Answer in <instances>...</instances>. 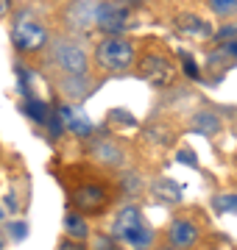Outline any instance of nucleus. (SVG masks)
Instances as JSON below:
<instances>
[{
    "label": "nucleus",
    "instance_id": "obj_17",
    "mask_svg": "<svg viewBox=\"0 0 237 250\" xmlns=\"http://www.w3.org/2000/svg\"><path fill=\"white\" fill-rule=\"evenodd\" d=\"M179 28H182V31H187V34H201V36L210 34V28L204 25V22H201L198 17H192V14H187V17H184L182 22H179Z\"/></svg>",
    "mask_w": 237,
    "mask_h": 250
},
{
    "label": "nucleus",
    "instance_id": "obj_22",
    "mask_svg": "<svg viewBox=\"0 0 237 250\" xmlns=\"http://www.w3.org/2000/svg\"><path fill=\"white\" fill-rule=\"evenodd\" d=\"M0 220H3V208H0Z\"/></svg>",
    "mask_w": 237,
    "mask_h": 250
},
{
    "label": "nucleus",
    "instance_id": "obj_14",
    "mask_svg": "<svg viewBox=\"0 0 237 250\" xmlns=\"http://www.w3.org/2000/svg\"><path fill=\"white\" fill-rule=\"evenodd\" d=\"M212 208L220 211V214H237V195H232V192L215 195L212 197Z\"/></svg>",
    "mask_w": 237,
    "mask_h": 250
},
{
    "label": "nucleus",
    "instance_id": "obj_16",
    "mask_svg": "<svg viewBox=\"0 0 237 250\" xmlns=\"http://www.w3.org/2000/svg\"><path fill=\"white\" fill-rule=\"evenodd\" d=\"M25 111L34 117L39 125L47 123V106H45V100H28V103H25Z\"/></svg>",
    "mask_w": 237,
    "mask_h": 250
},
{
    "label": "nucleus",
    "instance_id": "obj_2",
    "mask_svg": "<svg viewBox=\"0 0 237 250\" xmlns=\"http://www.w3.org/2000/svg\"><path fill=\"white\" fill-rule=\"evenodd\" d=\"M112 236L131 250H151L156 242V231L148 225L142 208L123 206L112 220Z\"/></svg>",
    "mask_w": 237,
    "mask_h": 250
},
{
    "label": "nucleus",
    "instance_id": "obj_24",
    "mask_svg": "<svg viewBox=\"0 0 237 250\" xmlns=\"http://www.w3.org/2000/svg\"><path fill=\"white\" fill-rule=\"evenodd\" d=\"M210 250H215V248H210Z\"/></svg>",
    "mask_w": 237,
    "mask_h": 250
},
{
    "label": "nucleus",
    "instance_id": "obj_6",
    "mask_svg": "<svg viewBox=\"0 0 237 250\" xmlns=\"http://www.w3.org/2000/svg\"><path fill=\"white\" fill-rule=\"evenodd\" d=\"M165 239H167V245H173L179 250H192L204 239V231L192 217H173L167 231H165Z\"/></svg>",
    "mask_w": 237,
    "mask_h": 250
},
{
    "label": "nucleus",
    "instance_id": "obj_18",
    "mask_svg": "<svg viewBox=\"0 0 237 250\" xmlns=\"http://www.w3.org/2000/svg\"><path fill=\"white\" fill-rule=\"evenodd\" d=\"M92 250H123L120 248V242L109 233H98L95 239H92Z\"/></svg>",
    "mask_w": 237,
    "mask_h": 250
},
{
    "label": "nucleus",
    "instance_id": "obj_7",
    "mask_svg": "<svg viewBox=\"0 0 237 250\" xmlns=\"http://www.w3.org/2000/svg\"><path fill=\"white\" fill-rule=\"evenodd\" d=\"M11 39H14V47H17V50H25V53L42 50V47L50 42L45 25H39L34 20H20L17 25H14V31H11Z\"/></svg>",
    "mask_w": 237,
    "mask_h": 250
},
{
    "label": "nucleus",
    "instance_id": "obj_20",
    "mask_svg": "<svg viewBox=\"0 0 237 250\" xmlns=\"http://www.w3.org/2000/svg\"><path fill=\"white\" fill-rule=\"evenodd\" d=\"M11 11V0H0V17H6Z\"/></svg>",
    "mask_w": 237,
    "mask_h": 250
},
{
    "label": "nucleus",
    "instance_id": "obj_5",
    "mask_svg": "<svg viewBox=\"0 0 237 250\" xmlns=\"http://www.w3.org/2000/svg\"><path fill=\"white\" fill-rule=\"evenodd\" d=\"M131 22V9L120 0H100L95 3V25L103 34H123Z\"/></svg>",
    "mask_w": 237,
    "mask_h": 250
},
{
    "label": "nucleus",
    "instance_id": "obj_1",
    "mask_svg": "<svg viewBox=\"0 0 237 250\" xmlns=\"http://www.w3.org/2000/svg\"><path fill=\"white\" fill-rule=\"evenodd\" d=\"M62 181L67 189L70 208L87 220L103 217L109 208H115L120 197V184L95 164H70L64 167Z\"/></svg>",
    "mask_w": 237,
    "mask_h": 250
},
{
    "label": "nucleus",
    "instance_id": "obj_10",
    "mask_svg": "<svg viewBox=\"0 0 237 250\" xmlns=\"http://www.w3.org/2000/svg\"><path fill=\"white\" fill-rule=\"evenodd\" d=\"M62 225H64V236H67V239H75V242H90L92 239L90 220H87V217H81L78 211H73V208L64 214Z\"/></svg>",
    "mask_w": 237,
    "mask_h": 250
},
{
    "label": "nucleus",
    "instance_id": "obj_11",
    "mask_svg": "<svg viewBox=\"0 0 237 250\" xmlns=\"http://www.w3.org/2000/svg\"><path fill=\"white\" fill-rule=\"evenodd\" d=\"M140 72L145 78L156 81V83H167V78H170V62L162 59V56H145L142 64H140Z\"/></svg>",
    "mask_w": 237,
    "mask_h": 250
},
{
    "label": "nucleus",
    "instance_id": "obj_21",
    "mask_svg": "<svg viewBox=\"0 0 237 250\" xmlns=\"http://www.w3.org/2000/svg\"><path fill=\"white\" fill-rule=\"evenodd\" d=\"M156 250H179V248H173V245H167V242H165V245H159Z\"/></svg>",
    "mask_w": 237,
    "mask_h": 250
},
{
    "label": "nucleus",
    "instance_id": "obj_8",
    "mask_svg": "<svg viewBox=\"0 0 237 250\" xmlns=\"http://www.w3.org/2000/svg\"><path fill=\"white\" fill-rule=\"evenodd\" d=\"M64 22L73 31H87L95 25V3L92 0H70L64 6Z\"/></svg>",
    "mask_w": 237,
    "mask_h": 250
},
{
    "label": "nucleus",
    "instance_id": "obj_19",
    "mask_svg": "<svg viewBox=\"0 0 237 250\" xmlns=\"http://www.w3.org/2000/svg\"><path fill=\"white\" fill-rule=\"evenodd\" d=\"M59 250H84V242H75V239H67V236H64V242L59 245Z\"/></svg>",
    "mask_w": 237,
    "mask_h": 250
},
{
    "label": "nucleus",
    "instance_id": "obj_23",
    "mask_svg": "<svg viewBox=\"0 0 237 250\" xmlns=\"http://www.w3.org/2000/svg\"><path fill=\"white\" fill-rule=\"evenodd\" d=\"M131 3H137V0H131Z\"/></svg>",
    "mask_w": 237,
    "mask_h": 250
},
{
    "label": "nucleus",
    "instance_id": "obj_3",
    "mask_svg": "<svg viewBox=\"0 0 237 250\" xmlns=\"http://www.w3.org/2000/svg\"><path fill=\"white\" fill-rule=\"evenodd\" d=\"M90 59L98 64L103 72H126V70L134 67V62H137V47H134V42L126 39V36L112 34V36H103L98 45H95Z\"/></svg>",
    "mask_w": 237,
    "mask_h": 250
},
{
    "label": "nucleus",
    "instance_id": "obj_12",
    "mask_svg": "<svg viewBox=\"0 0 237 250\" xmlns=\"http://www.w3.org/2000/svg\"><path fill=\"white\" fill-rule=\"evenodd\" d=\"M192 131H201V134H215V131H220V117L212 114V111H201V114L192 117Z\"/></svg>",
    "mask_w": 237,
    "mask_h": 250
},
{
    "label": "nucleus",
    "instance_id": "obj_15",
    "mask_svg": "<svg viewBox=\"0 0 237 250\" xmlns=\"http://www.w3.org/2000/svg\"><path fill=\"white\" fill-rule=\"evenodd\" d=\"M62 117L67 120V125L73 128L75 134H81V136H84V134H90V131H92V123H90V120H81V117H75L70 108H62Z\"/></svg>",
    "mask_w": 237,
    "mask_h": 250
},
{
    "label": "nucleus",
    "instance_id": "obj_13",
    "mask_svg": "<svg viewBox=\"0 0 237 250\" xmlns=\"http://www.w3.org/2000/svg\"><path fill=\"white\" fill-rule=\"evenodd\" d=\"M210 3V11L220 20H232L237 17V0H207Z\"/></svg>",
    "mask_w": 237,
    "mask_h": 250
},
{
    "label": "nucleus",
    "instance_id": "obj_4",
    "mask_svg": "<svg viewBox=\"0 0 237 250\" xmlns=\"http://www.w3.org/2000/svg\"><path fill=\"white\" fill-rule=\"evenodd\" d=\"M47 56H50V62L64 72V75H87L90 72V53H87V47L78 45L75 39H53L50 47H47Z\"/></svg>",
    "mask_w": 237,
    "mask_h": 250
},
{
    "label": "nucleus",
    "instance_id": "obj_9",
    "mask_svg": "<svg viewBox=\"0 0 237 250\" xmlns=\"http://www.w3.org/2000/svg\"><path fill=\"white\" fill-rule=\"evenodd\" d=\"M92 159L98 161L100 170H118L126 156H123V150H120L115 142H109V139H98L95 147H92Z\"/></svg>",
    "mask_w": 237,
    "mask_h": 250
}]
</instances>
